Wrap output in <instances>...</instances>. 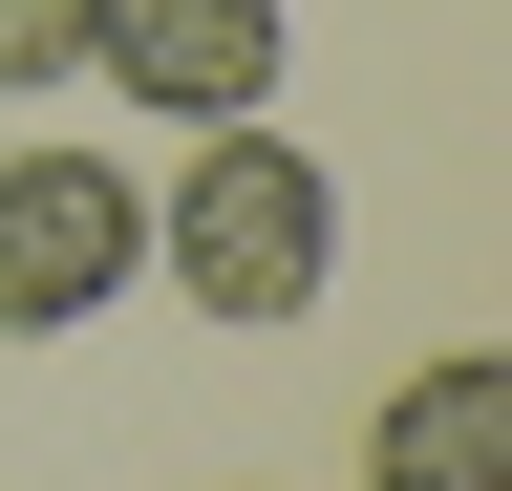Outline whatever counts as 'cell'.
Wrapping results in <instances>:
<instances>
[{"label":"cell","instance_id":"4","mask_svg":"<svg viewBox=\"0 0 512 491\" xmlns=\"http://www.w3.org/2000/svg\"><path fill=\"white\" fill-rule=\"evenodd\" d=\"M363 491H512V363H491V342L406 363L384 427H363Z\"/></svg>","mask_w":512,"mask_h":491},{"label":"cell","instance_id":"1","mask_svg":"<svg viewBox=\"0 0 512 491\" xmlns=\"http://www.w3.org/2000/svg\"><path fill=\"white\" fill-rule=\"evenodd\" d=\"M150 257H171V299H214V321H299V299L342 278V171H320L278 107H235V129L171 150Z\"/></svg>","mask_w":512,"mask_h":491},{"label":"cell","instance_id":"3","mask_svg":"<svg viewBox=\"0 0 512 491\" xmlns=\"http://www.w3.org/2000/svg\"><path fill=\"white\" fill-rule=\"evenodd\" d=\"M278 0H86V86L107 107H192V129H235V107H278Z\"/></svg>","mask_w":512,"mask_h":491},{"label":"cell","instance_id":"5","mask_svg":"<svg viewBox=\"0 0 512 491\" xmlns=\"http://www.w3.org/2000/svg\"><path fill=\"white\" fill-rule=\"evenodd\" d=\"M43 86H86V0H0V107H43Z\"/></svg>","mask_w":512,"mask_h":491},{"label":"cell","instance_id":"2","mask_svg":"<svg viewBox=\"0 0 512 491\" xmlns=\"http://www.w3.org/2000/svg\"><path fill=\"white\" fill-rule=\"evenodd\" d=\"M150 278V171L107 150H0V342H64Z\"/></svg>","mask_w":512,"mask_h":491}]
</instances>
